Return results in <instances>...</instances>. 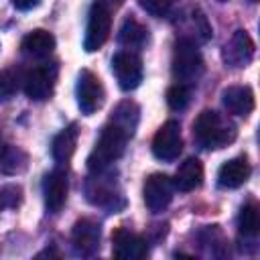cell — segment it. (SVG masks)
Segmentation results:
<instances>
[{
    "mask_svg": "<svg viewBox=\"0 0 260 260\" xmlns=\"http://www.w3.org/2000/svg\"><path fill=\"white\" fill-rule=\"evenodd\" d=\"M195 140L209 150L223 148L236 140V126L215 110H203L193 122Z\"/></svg>",
    "mask_w": 260,
    "mask_h": 260,
    "instance_id": "cell-1",
    "label": "cell"
},
{
    "mask_svg": "<svg viewBox=\"0 0 260 260\" xmlns=\"http://www.w3.org/2000/svg\"><path fill=\"white\" fill-rule=\"evenodd\" d=\"M128 134L118 128L116 124L108 122L93 146V150L89 152L87 156V169L89 173H100V171H108L112 162H116L122 154H124V148H126V142H128Z\"/></svg>",
    "mask_w": 260,
    "mask_h": 260,
    "instance_id": "cell-2",
    "label": "cell"
},
{
    "mask_svg": "<svg viewBox=\"0 0 260 260\" xmlns=\"http://www.w3.org/2000/svg\"><path fill=\"white\" fill-rule=\"evenodd\" d=\"M205 71L203 57L193 41L187 39H177L175 51H173V77L177 83L193 87Z\"/></svg>",
    "mask_w": 260,
    "mask_h": 260,
    "instance_id": "cell-3",
    "label": "cell"
},
{
    "mask_svg": "<svg viewBox=\"0 0 260 260\" xmlns=\"http://www.w3.org/2000/svg\"><path fill=\"white\" fill-rule=\"evenodd\" d=\"M112 28V14L106 2H93L89 8V18H87V28H85V39H83V49L87 53L98 51L110 37Z\"/></svg>",
    "mask_w": 260,
    "mask_h": 260,
    "instance_id": "cell-4",
    "label": "cell"
},
{
    "mask_svg": "<svg viewBox=\"0 0 260 260\" xmlns=\"http://www.w3.org/2000/svg\"><path fill=\"white\" fill-rule=\"evenodd\" d=\"M85 195L93 205L108 207V209H118L124 205V199L120 195V189L112 177H106V171L91 173L87 185H85Z\"/></svg>",
    "mask_w": 260,
    "mask_h": 260,
    "instance_id": "cell-5",
    "label": "cell"
},
{
    "mask_svg": "<svg viewBox=\"0 0 260 260\" xmlns=\"http://www.w3.org/2000/svg\"><path fill=\"white\" fill-rule=\"evenodd\" d=\"M75 93H77V106H79L81 114H85V116L95 114L104 106V100H106V89H104L100 77L89 69H83L79 73Z\"/></svg>",
    "mask_w": 260,
    "mask_h": 260,
    "instance_id": "cell-6",
    "label": "cell"
},
{
    "mask_svg": "<svg viewBox=\"0 0 260 260\" xmlns=\"http://www.w3.org/2000/svg\"><path fill=\"white\" fill-rule=\"evenodd\" d=\"M55 81H57V65L55 63H43L32 67L24 79H22V87L24 93L35 100V102H45L53 95L55 89Z\"/></svg>",
    "mask_w": 260,
    "mask_h": 260,
    "instance_id": "cell-7",
    "label": "cell"
},
{
    "mask_svg": "<svg viewBox=\"0 0 260 260\" xmlns=\"http://www.w3.org/2000/svg\"><path fill=\"white\" fill-rule=\"evenodd\" d=\"M183 150V138H181V126L179 122L175 120H169L165 122L154 138H152V154L158 158V160H165V162H171L175 158H179Z\"/></svg>",
    "mask_w": 260,
    "mask_h": 260,
    "instance_id": "cell-8",
    "label": "cell"
},
{
    "mask_svg": "<svg viewBox=\"0 0 260 260\" xmlns=\"http://www.w3.org/2000/svg\"><path fill=\"white\" fill-rule=\"evenodd\" d=\"M112 71L124 91L136 89L142 81V61L132 51H120L112 57Z\"/></svg>",
    "mask_w": 260,
    "mask_h": 260,
    "instance_id": "cell-9",
    "label": "cell"
},
{
    "mask_svg": "<svg viewBox=\"0 0 260 260\" xmlns=\"http://www.w3.org/2000/svg\"><path fill=\"white\" fill-rule=\"evenodd\" d=\"M173 179H169L162 173H152L150 177H146L144 181V203L152 213H160L169 207V203L173 201Z\"/></svg>",
    "mask_w": 260,
    "mask_h": 260,
    "instance_id": "cell-10",
    "label": "cell"
},
{
    "mask_svg": "<svg viewBox=\"0 0 260 260\" xmlns=\"http://www.w3.org/2000/svg\"><path fill=\"white\" fill-rule=\"evenodd\" d=\"M254 41L250 39V35L246 30H236L230 41L223 45L221 49V59L228 67L232 69H242V67H248L254 59Z\"/></svg>",
    "mask_w": 260,
    "mask_h": 260,
    "instance_id": "cell-11",
    "label": "cell"
},
{
    "mask_svg": "<svg viewBox=\"0 0 260 260\" xmlns=\"http://www.w3.org/2000/svg\"><path fill=\"white\" fill-rule=\"evenodd\" d=\"M112 252L120 260H142L148 256V242L126 228H118L112 234Z\"/></svg>",
    "mask_w": 260,
    "mask_h": 260,
    "instance_id": "cell-12",
    "label": "cell"
},
{
    "mask_svg": "<svg viewBox=\"0 0 260 260\" xmlns=\"http://www.w3.org/2000/svg\"><path fill=\"white\" fill-rule=\"evenodd\" d=\"M100 238H102V228L95 219L89 217L77 219L71 230L73 246L81 256H93L100 250Z\"/></svg>",
    "mask_w": 260,
    "mask_h": 260,
    "instance_id": "cell-13",
    "label": "cell"
},
{
    "mask_svg": "<svg viewBox=\"0 0 260 260\" xmlns=\"http://www.w3.org/2000/svg\"><path fill=\"white\" fill-rule=\"evenodd\" d=\"M67 193H69V181H67V173L57 169L51 171L45 181H43V195H45V207L49 213H59L67 201Z\"/></svg>",
    "mask_w": 260,
    "mask_h": 260,
    "instance_id": "cell-14",
    "label": "cell"
},
{
    "mask_svg": "<svg viewBox=\"0 0 260 260\" xmlns=\"http://www.w3.org/2000/svg\"><path fill=\"white\" fill-rule=\"evenodd\" d=\"M179 24L183 28V35L179 39H187L197 43H205L211 37V26L205 18V14L195 8V6H187L183 12H179Z\"/></svg>",
    "mask_w": 260,
    "mask_h": 260,
    "instance_id": "cell-15",
    "label": "cell"
},
{
    "mask_svg": "<svg viewBox=\"0 0 260 260\" xmlns=\"http://www.w3.org/2000/svg\"><path fill=\"white\" fill-rule=\"evenodd\" d=\"M250 173H252V167H250L248 158L246 156H236V158H232V160H228L219 167L217 183L225 189H238L250 179Z\"/></svg>",
    "mask_w": 260,
    "mask_h": 260,
    "instance_id": "cell-16",
    "label": "cell"
},
{
    "mask_svg": "<svg viewBox=\"0 0 260 260\" xmlns=\"http://www.w3.org/2000/svg\"><path fill=\"white\" fill-rule=\"evenodd\" d=\"M223 108L234 116H248L254 110V91L248 85H230L221 93Z\"/></svg>",
    "mask_w": 260,
    "mask_h": 260,
    "instance_id": "cell-17",
    "label": "cell"
},
{
    "mask_svg": "<svg viewBox=\"0 0 260 260\" xmlns=\"http://www.w3.org/2000/svg\"><path fill=\"white\" fill-rule=\"evenodd\" d=\"M203 183V165L199 158L191 156L187 160H183L175 173V179H173V185L175 189L183 191V193H189V191H195L199 185Z\"/></svg>",
    "mask_w": 260,
    "mask_h": 260,
    "instance_id": "cell-18",
    "label": "cell"
},
{
    "mask_svg": "<svg viewBox=\"0 0 260 260\" xmlns=\"http://www.w3.org/2000/svg\"><path fill=\"white\" fill-rule=\"evenodd\" d=\"M20 49H22V55H26V57L45 59L55 49V37L45 28H35L22 39Z\"/></svg>",
    "mask_w": 260,
    "mask_h": 260,
    "instance_id": "cell-19",
    "label": "cell"
},
{
    "mask_svg": "<svg viewBox=\"0 0 260 260\" xmlns=\"http://www.w3.org/2000/svg\"><path fill=\"white\" fill-rule=\"evenodd\" d=\"M77 138H79V128L77 124H69L67 128H63L55 138H53V146H51V152H53V158L61 165H67L75 152V146H77Z\"/></svg>",
    "mask_w": 260,
    "mask_h": 260,
    "instance_id": "cell-20",
    "label": "cell"
},
{
    "mask_svg": "<svg viewBox=\"0 0 260 260\" xmlns=\"http://www.w3.org/2000/svg\"><path fill=\"white\" fill-rule=\"evenodd\" d=\"M118 41L126 49H142L148 43V28L142 22H138L134 16H128L120 26Z\"/></svg>",
    "mask_w": 260,
    "mask_h": 260,
    "instance_id": "cell-21",
    "label": "cell"
},
{
    "mask_svg": "<svg viewBox=\"0 0 260 260\" xmlns=\"http://www.w3.org/2000/svg\"><path fill=\"white\" fill-rule=\"evenodd\" d=\"M138 118H140V108H138L134 102L126 100V102H122V104H118V106L114 108L110 122L116 124L118 128H122V130L132 138V136H134V130H136V126H138Z\"/></svg>",
    "mask_w": 260,
    "mask_h": 260,
    "instance_id": "cell-22",
    "label": "cell"
},
{
    "mask_svg": "<svg viewBox=\"0 0 260 260\" xmlns=\"http://www.w3.org/2000/svg\"><path fill=\"white\" fill-rule=\"evenodd\" d=\"M28 165V156L24 150H20L18 146L6 144L0 148V171L6 175H18L26 169Z\"/></svg>",
    "mask_w": 260,
    "mask_h": 260,
    "instance_id": "cell-23",
    "label": "cell"
},
{
    "mask_svg": "<svg viewBox=\"0 0 260 260\" xmlns=\"http://www.w3.org/2000/svg\"><path fill=\"white\" fill-rule=\"evenodd\" d=\"M238 225H240V232L244 236H256L260 232V211H258L256 203H246L240 209Z\"/></svg>",
    "mask_w": 260,
    "mask_h": 260,
    "instance_id": "cell-24",
    "label": "cell"
},
{
    "mask_svg": "<svg viewBox=\"0 0 260 260\" xmlns=\"http://www.w3.org/2000/svg\"><path fill=\"white\" fill-rule=\"evenodd\" d=\"M22 79H24V75L16 67H8V69L0 71V98H10L12 93H16Z\"/></svg>",
    "mask_w": 260,
    "mask_h": 260,
    "instance_id": "cell-25",
    "label": "cell"
},
{
    "mask_svg": "<svg viewBox=\"0 0 260 260\" xmlns=\"http://www.w3.org/2000/svg\"><path fill=\"white\" fill-rule=\"evenodd\" d=\"M22 203V189L18 185H4L0 187V211L16 209Z\"/></svg>",
    "mask_w": 260,
    "mask_h": 260,
    "instance_id": "cell-26",
    "label": "cell"
},
{
    "mask_svg": "<svg viewBox=\"0 0 260 260\" xmlns=\"http://www.w3.org/2000/svg\"><path fill=\"white\" fill-rule=\"evenodd\" d=\"M189 100H191V91H189L187 85L177 83V85L169 87V91H167V104L173 110H185L187 104H189Z\"/></svg>",
    "mask_w": 260,
    "mask_h": 260,
    "instance_id": "cell-27",
    "label": "cell"
},
{
    "mask_svg": "<svg viewBox=\"0 0 260 260\" xmlns=\"http://www.w3.org/2000/svg\"><path fill=\"white\" fill-rule=\"evenodd\" d=\"M138 4H140L142 10H146L148 14L156 16V18L171 16L173 14V6H175L173 0H138Z\"/></svg>",
    "mask_w": 260,
    "mask_h": 260,
    "instance_id": "cell-28",
    "label": "cell"
},
{
    "mask_svg": "<svg viewBox=\"0 0 260 260\" xmlns=\"http://www.w3.org/2000/svg\"><path fill=\"white\" fill-rule=\"evenodd\" d=\"M39 2H41V0H12L14 8H18V10H30V8H35Z\"/></svg>",
    "mask_w": 260,
    "mask_h": 260,
    "instance_id": "cell-29",
    "label": "cell"
},
{
    "mask_svg": "<svg viewBox=\"0 0 260 260\" xmlns=\"http://www.w3.org/2000/svg\"><path fill=\"white\" fill-rule=\"evenodd\" d=\"M110 2H114V4H120V2H122V0H110Z\"/></svg>",
    "mask_w": 260,
    "mask_h": 260,
    "instance_id": "cell-30",
    "label": "cell"
},
{
    "mask_svg": "<svg viewBox=\"0 0 260 260\" xmlns=\"http://www.w3.org/2000/svg\"><path fill=\"white\" fill-rule=\"evenodd\" d=\"M248 2H252V4H254V2H258V0H248Z\"/></svg>",
    "mask_w": 260,
    "mask_h": 260,
    "instance_id": "cell-31",
    "label": "cell"
},
{
    "mask_svg": "<svg viewBox=\"0 0 260 260\" xmlns=\"http://www.w3.org/2000/svg\"><path fill=\"white\" fill-rule=\"evenodd\" d=\"M219 2H228V0H219Z\"/></svg>",
    "mask_w": 260,
    "mask_h": 260,
    "instance_id": "cell-32",
    "label": "cell"
}]
</instances>
